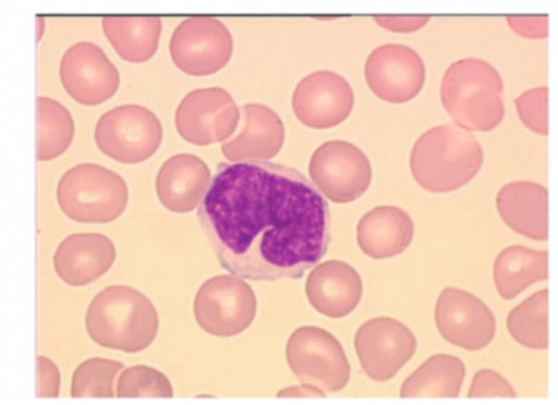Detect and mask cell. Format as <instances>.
Segmentation results:
<instances>
[{
    "mask_svg": "<svg viewBox=\"0 0 558 405\" xmlns=\"http://www.w3.org/2000/svg\"><path fill=\"white\" fill-rule=\"evenodd\" d=\"M198 221L221 267L247 280L303 277L331 242L325 196L296 170L260 160L221 165Z\"/></svg>",
    "mask_w": 558,
    "mask_h": 405,
    "instance_id": "cell-1",
    "label": "cell"
},
{
    "mask_svg": "<svg viewBox=\"0 0 558 405\" xmlns=\"http://www.w3.org/2000/svg\"><path fill=\"white\" fill-rule=\"evenodd\" d=\"M86 330L90 340L102 348L123 353L145 352L158 336V309L136 287L112 284L90 300Z\"/></svg>",
    "mask_w": 558,
    "mask_h": 405,
    "instance_id": "cell-2",
    "label": "cell"
},
{
    "mask_svg": "<svg viewBox=\"0 0 558 405\" xmlns=\"http://www.w3.org/2000/svg\"><path fill=\"white\" fill-rule=\"evenodd\" d=\"M482 165L480 140L453 124L426 131L411 149V175L429 193L457 192L478 175Z\"/></svg>",
    "mask_w": 558,
    "mask_h": 405,
    "instance_id": "cell-3",
    "label": "cell"
},
{
    "mask_svg": "<svg viewBox=\"0 0 558 405\" xmlns=\"http://www.w3.org/2000/svg\"><path fill=\"white\" fill-rule=\"evenodd\" d=\"M499 72L486 61L466 58L453 62L440 84V100L460 130L488 133L505 118Z\"/></svg>",
    "mask_w": 558,
    "mask_h": 405,
    "instance_id": "cell-4",
    "label": "cell"
},
{
    "mask_svg": "<svg viewBox=\"0 0 558 405\" xmlns=\"http://www.w3.org/2000/svg\"><path fill=\"white\" fill-rule=\"evenodd\" d=\"M57 199L71 221L109 224L125 212L130 192L120 173L99 163H80L61 176Z\"/></svg>",
    "mask_w": 558,
    "mask_h": 405,
    "instance_id": "cell-5",
    "label": "cell"
},
{
    "mask_svg": "<svg viewBox=\"0 0 558 405\" xmlns=\"http://www.w3.org/2000/svg\"><path fill=\"white\" fill-rule=\"evenodd\" d=\"M96 144L109 159L136 165L151 159L162 144L161 120L138 103L120 105L97 121Z\"/></svg>",
    "mask_w": 558,
    "mask_h": 405,
    "instance_id": "cell-6",
    "label": "cell"
},
{
    "mask_svg": "<svg viewBox=\"0 0 558 405\" xmlns=\"http://www.w3.org/2000/svg\"><path fill=\"white\" fill-rule=\"evenodd\" d=\"M257 297L251 284L236 274H218L198 287L194 316L208 335L230 339L253 326Z\"/></svg>",
    "mask_w": 558,
    "mask_h": 405,
    "instance_id": "cell-7",
    "label": "cell"
},
{
    "mask_svg": "<svg viewBox=\"0 0 558 405\" xmlns=\"http://www.w3.org/2000/svg\"><path fill=\"white\" fill-rule=\"evenodd\" d=\"M286 355L303 384L339 392L351 381V365L341 342L322 327H299L287 342Z\"/></svg>",
    "mask_w": 558,
    "mask_h": 405,
    "instance_id": "cell-8",
    "label": "cell"
},
{
    "mask_svg": "<svg viewBox=\"0 0 558 405\" xmlns=\"http://www.w3.org/2000/svg\"><path fill=\"white\" fill-rule=\"evenodd\" d=\"M169 52L179 71L207 77L227 68L233 56V36L214 16H189L172 33Z\"/></svg>",
    "mask_w": 558,
    "mask_h": 405,
    "instance_id": "cell-9",
    "label": "cell"
},
{
    "mask_svg": "<svg viewBox=\"0 0 558 405\" xmlns=\"http://www.w3.org/2000/svg\"><path fill=\"white\" fill-rule=\"evenodd\" d=\"M310 179L329 201L345 205L361 198L372 183V165L364 150L348 140H329L313 152Z\"/></svg>",
    "mask_w": 558,
    "mask_h": 405,
    "instance_id": "cell-10",
    "label": "cell"
},
{
    "mask_svg": "<svg viewBox=\"0 0 558 405\" xmlns=\"http://www.w3.org/2000/svg\"><path fill=\"white\" fill-rule=\"evenodd\" d=\"M240 118V107L225 88H197L179 103L175 130L189 144L211 146L230 139Z\"/></svg>",
    "mask_w": 558,
    "mask_h": 405,
    "instance_id": "cell-11",
    "label": "cell"
},
{
    "mask_svg": "<svg viewBox=\"0 0 558 405\" xmlns=\"http://www.w3.org/2000/svg\"><path fill=\"white\" fill-rule=\"evenodd\" d=\"M354 346L365 375L372 381L385 382L393 379L413 358L417 340L400 320L375 317L359 327Z\"/></svg>",
    "mask_w": 558,
    "mask_h": 405,
    "instance_id": "cell-12",
    "label": "cell"
},
{
    "mask_svg": "<svg viewBox=\"0 0 558 405\" xmlns=\"http://www.w3.org/2000/svg\"><path fill=\"white\" fill-rule=\"evenodd\" d=\"M437 330L446 342L480 352L496 335V317L475 294L460 287H444L434 309Z\"/></svg>",
    "mask_w": 558,
    "mask_h": 405,
    "instance_id": "cell-13",
    "label": "cell"
},
{
    "mask_svg": "<svg viewBox=\"0 0 558 405\" xmlns=\"http://www.w3.org/2000/svg\"><path fill=\"white\" fill-rule=\"evenodd\" d=\"M60 78L66 94L84 107H97L116 97L120 72L96 42L81 41L64 52Z\"/></svg>",
    "mask_w": 558,
    "mask_h": 405,
    "instance_id": "cell-14",
    "label": "cell"
},
{
    "mask_svg": "<svg viewBox=\"0 0 558 405\" xmlns=\"http://www.w3.org/2000/svg\"><path fill=\"white\" fill-rule=\"evenodd\" d=\"M293 113L312 130H331L348 120L354 108V90L338 72L305 75L293 90Z\"/></svg>",
    "mask_w": 558,
    "mask_h": 405,
    "instance_id": "cell-15",
    "label": "cell"
},
{
    "mask_svg": "<svg viewBox=\"0 0 558 405\" xmlns=\"http://www.w3.org/2000/svg\"><path fill=\"white\" fill-rule=\"evenodd\" d=\"M365 81L380 100L408 103L423 90L426 65L410 46L384 45L368 56Z\"/></svg>",
    "mask_w": 558,
    "mask_h": 405,
    "instance_id": "cell-16",
    "label": "cell"
},
{
    "mask_svg": "<svg viewBox=\"0 0 558 405\" xmlns=\"http://www.w3.org/2000/svg\"><path fill=\"white\" fill-rule=\"evenodd\" d=\"M116 260L117 248L112 238L100 232H76L58 245L53 267L63 283L81 287L109 273Z\"/></svg>",
    "mask_w": 558,
    "mask_h": 405,
    "instance_id": "cell-17",
    "label": "cell"
},
{
    "mask_svg": "<svg viewBox=\"0 0 558 405\" xmlns=\"http://www.w3.org/2000/svg\"><path fill=\"white\" fill-rule=\"evenodd\" d=\"M305 293L313 309L329 319H342L361 304L364 283L351 265L342 260H326L310 271Z\"/></svg>",
    "mask_w": 558,
    "mask_h": 405,
    "instance_id": "cell-18",
    "label": "cell"
},
{
    "mask_svg": "<svg viewBox=\"0 0 558 405\" xmlns=\"http://www.w3.org/2000/svg\"><path fill=\"white\" fill-rule=\"evenodd\" d=\"M210 182V167L201 157L175 154L156 175V195L168 211L187 214L198 208Z\"/></svg>",
    "mask_w": 558,
    "mask_h": 405,
    "instance_id": "cell-19",
    "label": "cell"
},
{
    "mask_svg": "<svg viewBox=\"0 0 558 405\" xmlns=\"http://www.w3.org/2000/svg\"><path fill=\"white\" fill-rule=\"evenodd\" d=\"M243 131L233 139L225 140L221 152L231 163L260 160L269 162L282 150L286 126L272 108L260 103L243 107Z\"/></svg>",
    "mask_w": 558,
    "mask_h": 405,
    "instance_id": "cell-20",
    "label": "cell"
},
{
    "mask_svg": "<svg viewBox=\"0 0 558 405\" xmlns=\"http://www.w3.org/2000/svg\"><path fill=\"white\" fill-rule=\"evenodd\" d=\"M502 222L532 241L548 238V189L534 182H512L496 195Z\"/></svg>",
    "mask_w": 558,
    "mask_h": 405,
    "instance_id": "cell-21",
    "label": "cell"
},
{
    "mask_svg": "<svg viewBox=\"0 0 558 405\" xmlns=\"http://www.w3.org/2000/svg\"><path fill=\"white\" fill-rule=\"evenodd\" d=\"M413 237V219L398 206H377L365 212L357 224L359 248L375 260L403 254Z\"/></svg>",
    "mask_w": 558,
    "mask_h": 405,
    "instance_id": "cell-22",
    "label": "cell"
},
{
    "mask_svg": "<svg viewBox=\"0 0 558 405\" xmlns=\"http://www.w3.org/2000/svg\"><path fill=\"white\" fill-rule=\"evenodd\" d=\"M102 29L117 54L130 64H145L158 52L162 35L161 16H104Z\"/></svg>",
    "mask_w": 558,
    "mask_h": 405,
    "instance_id": "cell-23",
    "label": "cell"
},
{
    "mask_svg": "<svg viewBox=\"0 0 558 405\" xmlns=\"http://www.w3.org/2000/svg\"><path fill=\"white\" fill-rule=\"evenodd\" d=\"M548 278V254L524 245H511L499 251L493 265V280L502 299H514L538 281Z\"/></svg>",
    "mask_w": 558,
    "mask_h": 405,
    "instance_id": "cell-24",
    "label": "cell"
},
{
    "mask_svg": "<svg viewBox=\"0 0 558 405\" xmlns=\"http://www.w3.org/2000/svg\"><path fill=\"white\" fill-rule=\"evenodd\" d=\"M465 379V365L453 355L430 356L420 368L414 369L400 389L403 398L459 397Z\"/></svg>",
    "mask_w": 558,
    "mask_h": 405,
    "instance_id": "cell-25",
    "label": "cell"
},
{
    "mask_svg": "<svg viewBox=\"0 0 558 405\" xmlns=\"http://www.w3.org/2000/svg\"><path fill=\"white\" fill-rule=\"evenodd\" d=\"M37 113V159L50 162L70 149L76 134V124L71 111L54 98L38 97Z\"/></svg>",
    "mask_w": 558,
    "mask_h": 405,
    "instance_id": "cell-26",
    "label": "cell"
},
{
    "mask_svg": "<svg viewBox=\"0 0 558 405\" xmlns=\"http://www.w3.org/2000/svg\"><path fill=\"white\" fill-rule=\"evenodd\" d=\"M508 330L519 345L529 349L548 348V290L522 300L509 312Z\"/></svg>",
    "mask_w": 558,
    "mask_h": 405,
    "instance_id": "cell-27",
    "label": "cell"
},
{
    "mask_svg": "<svg viewBox=\"0 0 558 405\" xmlns=\"http://www.w3.org/2000/svg\"><path fill=\"white\" fill-rule=\"evenodd\" d=\"M125 368L117 359L96 358L81 363L71 379L73 398H112L116 397V381Z\"/></svg>",
    "mask_w": 558,
    "mask_h": 405,
    "instance_id": "cell-28",
    "label": "cell"
},
{
    "mask_svg": "<svg viewBox=\"0 0 558 405\" xmlns=\"http://www.w3.org/2000/svg\"><path fill=\"white\" fill-rule=\"evenodd\" d=\"M116 397L119 398H172L174 388L165 372L148 365L123 368L117 378Z\"/></svg>",
    "mask_w": 558,
    "mask_h": 405,
    "instance_id": "cell-29",
    "label": "cell"
},
{
    "mask_svg": "<svg viewBox=\"0 0 558 405\" xmlns=\"http://www.w3.org/2000/svg\"><path fill=\"white\" fill-rule=\"evenodd\" d=\"M515 110L527 130L547 136L548 90L547 87L532 88L515 100Z\"/></svg>",
    "mask_w": 558,
    "mask_h": 405,
    "instance_id": "cell-30",
    "label": "cell"
},
{
    "mask_svg": "<svg viewBox=\"0 0 558 405\" xmlns=\"http://www.w3.org/2000/svg\"><path fill=\"white\" fill-rule=\"evenodd\" d=\"M514 388L511 382L493 369H480L472 379L469 389L470 398L480 397H515Z\"/></svg>",
    "mask_w": 558,
    "mask_h": 405,
    "instance_id": "cell-31",
    "label": "cell"
},
{
    "mask_svg": "<svg viewBox=\"0 0 558 405\" xmlns=\"http://www.w3.org/2000/svg\"><path fill=\"white\" fill-rule=\"evenodd\" d=\"M38 391L37 397L57 398L61 394V371L53 359L38 355Z\"/></svg>",
    "mask_w": 558,
    "mask_h": 405,
    "instance_id": "cell-32",
    "label": "cell"
},
{
    "mask_svg": "<svg viewBox=\"0 0 558 405\" xmlns=\"http://www.w3.org/2000/svg\"><path fill=\"white\" fill-rule=\"evenodd\" d=\"M509 26L512 32L522 38L544 39L548 35V16H509Z\"/></svg>",
    "mask_w": 558,
    "mask_h": 405,
    "instance_id": "cell-33",
    "label": "cell"
},
{
    "mask_svg": "<svg viewBox=\"0 0 558 405\" xmlns=\"http://www.w3.org/2000/svg\"><path fill=\"white\" fill-rule=\"evenodd\" d=\"M375 23L381 28L388 29L393 33H414L417 29L424 28L429 23V15H377Z\"/></svg>",
    "mask_w": 558,
    "mask_h": 405,
    "instance_id": "cell-34",
    "label": "cell"
},
{
    "mask_svg": "<svg viewBox=\"0 0 558 405\" xmlns=\"http://www.w3.org/2000/svg\"><path fill=\"white\" fill-rule=\"evenodd\" d=\"M277 397H326V392L315 388L312 384L290 385V388L280 389Z\"/></svg>",
    "mask_w": 558,
    "mask_h": 405,
    "instance_id": "cell-35",
    "label": "cell"
},
{
    "mask_svg": "<svg viewBox=\"0 0 558 405\" xmlns=\"http://www.w3.org/2000/svg\"><path fill=\"white\" fill-rule=\"evenodd\" d=\"M37 39L38 41H41V38H44L45 35V19L41 15L37 16Z\"/></svg>",
    "mask_w": 558,
    "mask_h": 405,
    "instance_id": "cell-36",
    "label": "cell"
}]
</instances>
